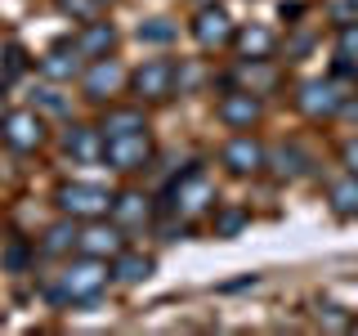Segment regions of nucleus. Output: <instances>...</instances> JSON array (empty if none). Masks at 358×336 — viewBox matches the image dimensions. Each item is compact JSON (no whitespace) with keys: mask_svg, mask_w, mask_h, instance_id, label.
Masks as SVG:
<instances>
[{"mask_svg":"<svg viewBox=\"0 0 358 336\" xmlns=\"http://www.w3.org/2000/svg\"><path fill=\"white\" fill-rule=\"evenodd\" d=\"M112 283V260H99V255L76 251L50 283H41V296L59 309H76V305H94L99 296Z\"/></svg>","mask_w":358,"mask_h":336,"instance_id":"nucleus-1","label":"nucleus"},{"mask_svg":"<svg viewBox=\"0 0 358 336\" xmlns=\"http://www.w3.org/2000/svg\"><path fill=\"white\" fill-rule=\"evenodd\" d=\"M215 179H210L201 166H188L184 175H175L171 184H166V193H162V216H179V220H201L206 211H215Z\"/></svg>","mask_w":358,"mask_h":336,"instance_id":"nucleus-2","label":"nucleus"},{"mask_svg":"<svg viewBox=\"0 0 358 336\" xmlns=\"http://www.w3.org/2000/svg\"><path fill=\"white\" fill-rule=\"evenodd\" d=\"M112 197H117V193H108V188L94 184V179H72V184H63L59 193H54V202H59L63 216H72L81 224L112 216Z\"/></svg>","mask_w":358,"mask_h":336,"instance_id":"nucleus-3","label":"nucleus"},{"mask_svg":"<svg viewBox=\"0 0 358 336\" xmlns=\"http://www.w3.org/2000/svg\"><path fill=\"white\" fill-rule=\"evenodd\" d=\"M345 85L336 81V76H309V81H300V94H296V108L305 112L309 121H331L341 117L345 108Z\"/></svg>","mask_w":358,"mask_h":336,"instance_id":"nucleus-4","label":"nucleus"},{"mask_svg":"<svg viewBox=\"0 0 358 336\" xmlns=\"http://www.w3.org/2000/svg\"><path fill=\"white\" fill-rule=\"evenodd\" d=\"M0 144L9 153H36L45 144V117L36 108H14L0 117Z\"/></svg>","mask_w":358,"mask_h":336,"instance_id":"nucleus-5","label":"nucleus"},{"mask_svg":"<svg viewBox=\"0 0 358 336\" xmlns=\"http://www.w3.org/2000/svg\"><path fill=\"white\" fill-rule=\"evenodd\" d=\"M130 85V72L126 67H121V59H94L81 72V94L90 99V104H108V99H117L121 90Z\"/></svg>","mask_w":358,"mask_h":336,"instance_id":"nucleus-6","label":"nucleus"},{"mask_svg":"<svg viewBox=\"0 0 358 336\" xmlns=\"http://www.w3.org/2000/svg\"><path fill=\"white\" fill-rule=\"evenodd\" d=\"M103 162L108 171H121V175L143 171L152 162V134L134 130V134H121V139H103Z\"/></svg>","mask_w":358,"mask_h":336,"instance_id":"nucleus-7","label":"nucleus"},{"mask_svg":"<svg viewBox=\"0 0 358 336\" xmlns=\"http://www.w3.org/2000/svg\"><path fill=\"white\" fill-rule=\"evenodd\" d=\"M233 36H238V22L229 18V9L220 5H197V14H193V41L201 45V50H229Z\"/></svg>","mask_w":358,"mask_h":336,"instance_id":"nucleus-8","label":"nucleus"},{"mask_svg":"<svg viewBox=\"0 0 358 336\" xmlns=\"http://www.w3.org/2000/svg\"><path fill=\"white\" fill-rule=\"evenodd\" d=\"M36 67H41L45 81L72 85V81H81V72L90 67V59L81 54V45H76V41H59V45H50V50L36 59Z\"/></svg>","mask_w":358,"mask_h":336,"instance_id":"nucleus-9","label":"nucleus"},{"mask_svg":"<svg viewBox=\"0 0 358 336\" xmlns=\"http://www.w3.org/2000/svg\"><path fill=\"white\" fill-rule=\"evenodd\" d=\"M130 90L143 99V104H162V99L175 94V63L171 59H143L130 72Z\"/></svg>","mask_w":358,"mask_h":336,"instance_id":"nucleus-10","label":"nucleus"},{"mask_svg":"<svg viewBox=\"0 0 358 336\" xmlns=\"http://www.w3.org/2000/svg\"><path fill=\"white\" fill-rule=\"evenodd\" d=\"M215 117H220L229 130H251L255 121L264 117V94H255V90H242V85H233L229 94H220V104H215Z\"/></svg>","mask_w":358,"mask_h":336,"instance_id":"nucleus-11","label":"nucleus"},{"mask_svg":"<svg viewBox=\"0 0 358 336\" xmlns=\"http://www.w3.org/2000/svg\"><path fill=\"white\" fill-rule=\"evenodd\" d=\"M76 251H85V255H99V260H117L121 251H126V229H121L117 220H85V229H81V246Z\"/></svg>","mask_w":358,"mask_h":336,"instance_id":"nucleus-12","label":"nucleus"},{"mask_svg":"<svg viewBox=\"0 0 358 336\" xmlns=\"http://www.w3.org/2000/svg\"><path fill=\"white\" fill-rule=\"evenodd\" d=\"M264 157H268V148L255 139V134H233V139L220 148V162L229 166L233 175H255V171H264Z\"/></svg>","mask_w":358,"mask_h":336,"instance_id":"nucleus-13","label":"nucleus"},{"mask_svg":"<svg viewBox=\"0 0 358 336\" xmlns=\"http://www.w3.org/2000/svg\"><path fill=\"white\" fill-rule=\"evenodd\" d=\"M112 220H117L126 233L148 229V224H152V202L143 197L139 188H121V193L112 197Z\"/></svg>","mask_w":358,"mask_h":336,"instance_id":"nucleus-14","label":"nucleus"},{"mask_svg":"<svg viewBox=\"0 0 358 336\" xmlns=\"http://www.w3.org/2000/svg\"><path fill=\"white\" fill-rule=\"evenodd\" d=\"M233 85L255 90V94H268V90L278 85V67L268 63V59H242L238 67H233V76H229V90Z\"/></svg>","mask_w":358,"mask_h":336,"instance_id":"nucleus-15","label":"nucleus"},{"mask_svg":"<svg viewBox=\"0 0 358 336\" xmlns=\"http://www.w3.org/2000/svg\"><path fill=\"white\" fill-rule=\"evenodd\" d=\"M264 166L273 171V179H300V175H309V153L300 148V144H278V148H268L264 157Z\"/></svg>","mask_w":358,"mask_h":336,"instance_id":"nucleus-16","label":"nucleus"},{"mask_svg":"<svg viewBox=\"0 0 358 336\" xmlns=\"http://www.w3.org/2000/svg\"><path fill=\"white\" fill-rule=\"evenodd\" d=\"M72 41L81 45V54L94 63V59H108V54H112V45H117V27L103 22V18H94V22H81V31H76Z\"/></svg>","mask_w":358,"mask_h":336,"instance_id":"nucleus-17","label":"nucleus"},{"mask_svg":"<svg viewBox=\"0 0 358 336\" xmlns=\"http://www.w3.org/2000/svg\"><path fill=\"white\" fill-rule=\"evenodd\" d=\"M63 148L72 162H103V130L99 126H72L63 134Z\"/></svg>","mask_w":358,"mask_h":336,"instance_id":"nucleus-18","label":"nucleus"},{"mask_svg":"<svg viewBox=\"0 0 358 336\" xmlns=\"http://www.w3.org/2000/svg\"><path fill=\"white\" fill-rule=\"evenodd\" d=\"M81 220H72V216H63V220H54L50 229L41 233V255H72L76 246H81V229H76Z\"/></svg>","mask_w":358,"mask_h":336,"instance_id":"nucleus-19","label":"nucleus"},{"mask_svg":"<svg viewBox=\"0 0 358 336\" xmlns=\"http://www.w3.org/2000/svg\"><path fill=\"white\" fill-rule=\"evenodd\" d=\"M233 45H238V54L242 59H273V50H278V36L268 27H238V36H233Z\"/></svg>","mask_w":358,"mask_h":336,"instance_id":"nucleus-20","label":"nucleus"},{"mask_svg":"<svg viewBox=\"0 0 358 336\" xmlns=\"http://www.w3.org/2000/svg\"><path fill=\"white\" fill-rule=\"evenodd\" d=\"M148 274H152V255H139L130 246L112 260V283H121V287H139Z\"/></svg>","mask_w":358,"mask_h":336,"instance_id":"nucleus-21","label":"nucleus"},{"mask_svg":"<svg viewBox=\"0 0 358 336\" xmlns=\"http://www.w3.org/2000/svg\"><path fill=\"white\" fill-rule=\"evenodd\" d=\"M103 139H121V134H134V130H148V117L143 108H108V117L99 121Z\"/></svg>","mask_w":358,"mask_h":336,"instance_id":"nucleus-22","label":"nucleus"},{"mask_svg":"<svg viewBox=\"0 0 358 336\" xmlns=\"http://www.w3.org/2000/svg\"><path fill=\"white\" fill-rule=\"evenodd\" d=\"M327 197H331V211H336V216H345V220L358 216V175L345 171L341 179H331V184H327Z\"/></svg>","mask_w":358,"mask_h":336,"instance_id":"nucleus-23","label":"nucleus"},{"mask_svg":"<svg viewBox=\"0 0 358 336\" xmlns=\"http://www.w3.org/2000/svg\"><path fill=\"white\" fill-rule=\"evenodd\" d=\"M22 72H27V50H22L18 41H5V59H0V90H9Z\"/></svg>","mask_w":358,"mask_h":336,"instance_id":"nucleus-24","label":"nucleus"},{"mask_svg":"<svg viewBox=\"0 0 358 336\" xmlns=\"http://www.w3.org/2000/svg\"><path fill=\"white\" fill-rule=\"evenodd\" d=\"M215 238H238V233L251 224V211H242V206H215Z\"/></svg>","mask_w":358,"mask_h":336,"instance_id":"nucleus-25","label":"nucleus"},{"mask_svg":"<svg viewBox=\"0 0 358 336\" xmlns=\"http://www.w3.org/2000/svg\"><path fill=\"white\" fill-rule=\"evenodd\" d=\"M31 108L50 112V117H67V99L59 94V81H41L36 90H31Z\"/></svg>","mask_w":358,"mask_h":336,"instance_id":"nucleus-26","label":"nucleus"},{"mask_svg":"<svg viewBox=\"0 0 358 336\" xmlns=\"http://www.w3.org/2000/svg\"><path fill=\"white\" fill-rule=\"evenodd\" d=\"M143 45H171L175 36H179V27L171 18H148V22H139V31H134Z\"/></svg>","mask_w":358,"mask_h":336,"instance_id":"nucleus-27","label":"nucleus"},{"mask_svg":"<svg viewBox=\"0 0 358 336\" xmlns=\"http://www.w3.org/2000/svg\"><path fill=\"white\" fill-rule=\"evenodd\" d=\"M54 9L67 14L72 22H94L99 9H103V0H54Z\"/></svg>","mask_w":358,"mask_h":336,"instance_id":"nucleus-28","label":"nucleus"},{"mask_svg":"<svg viewBox=\"0 0 358 336\" xmlns=\"http://www.w3.org/2000/svg\"><path fill=\"white\" fill-rule=\"evenodd\" d=\"M206 81V72H201V63L193 59H184V63H175V90L179 94H193V90Z\"/></svg>","mask_w":358,"mask_h":336,"instance_id":"nucleus-29","label":"nucleus"},{"mask_svg":"<svg viewBox=\"0 0 358 336\" xmlns=\"http://www.w3.org/2000/svg\"><path fill=\"white\" fill-rule=\"evenodd\" d=\"M31 255H36V251H31L27 242H9V246H5V255H0V265L14 269V274H22V269L31 265Z\"/></svg>","mask_w":358,"mask_h":336,"instance_id":"nucleus-30","label":"nucleus"},{"mask_svg":"<svg viewBox=\"0 0 358 336\" xmlns=\"http://www.w3.org/2000/svg\"><path fill=\"white\" fill-rule=\"evenodd\" d=\"M336 54H341V59H358V22H341V31H336Z\"/></svg>","mask_w":358,"mask_h":336,"instance_id":"nucleus-31","label":"nucleus"},{"mask_svg":"<svg viewBox=\"0 0 358 336\" xmlns=\"http://www.w3.org/2000/svg\"><path fill=\"white\" fill-rule=\"evenodd\" d=\"M318 323H322V328H331V332H345L354 318H345L341 305H318Z\"/></svg>","mask_w":358,"mask_h":336,"instance_id":"nucleus-32","label":"nucleus"},{"mask_svg":"<svg viewBox=\"0 0 358 336\" xmlns=\"http://www.w3.org/2000/svg\"><path fill=\"white\" fill-rule=\"evenodd\" d=\"M309 50H313V36H309V31H300V36L287 41V59H305Z\"/></svg>","mask_w":358,"mask_h":336,"instance_id":"nucleus-33","label":"nucleus"},{"mask_svg":"<svg viewBox=\"0 0 358 336\" xmlns=\"http://www.w3.org/2000/svg\"><path fill=\"white\" fill-rule=\"evenodd\" d=\"M331 76H336V81H358V59H341V54H336Z\"/></svg>","mask_w":358,"mask_h":336,"instance_id":"nucleus-34","label":"nucleus"},{"mask_svg":"<svg viewBox=\"0 0 358 336\" xmlns=\"http://www.w3.org/2000/svg\"><path fill=\"white\" fill-rule=\"evenodd\" d=\"M260 283V274H242V278H233V283H220V291L229 296V291H246V287H255Z\"/></svg>","mask_w":358,"mask_h":336,"instance_id":"nucleus-35","label":"nucleus"},{"mask_svg":"<svg viewBox=\"0 0 358 336\" xmlns=\"http://www.w3.org/2000/svg\"><path fill=\"white\" fill-rule=\"evenodd\" d=\"M341 162H345V171H350V175H358V139H350V144H345Z\"/></svg>","mask_w":358,"mask_h":336,"instance_id":"nucleus-36","label":"nucleus"},{"mask_svg":"<svg viewBox=\"0 0 358 336\" xmlns=\"http://www.w3.org/2000/svg\"><path fill=\"white\" fill-rule=\"evenodd\" d=\"M305 14V5H300V0H282V18H300Z\"/></svg>","mask_w":358,"mask_h":336,"instance_id":"nucleus-37","label":"nucleus"},{"mask_svg":"<svg viewBox=\"0 0 358 336\" xmlns=\"http://www.w3.org/2000/svg\"><path fill=\"white\" fill-rule=\"evenodd\" d=\"M345 5H350V9H354V14H358V0H345Z\"/></svg>","mask_w":358,"mask_h":336,"instance_id":"nucleus-38","label":"nucleus"},{"mask_svg":"<svg viewBox=\"0 0 358 336\" xmlns=\"http://www.w3.org/2000/svg\"><path fill=\"white\" fill-rule=\"evenodd\" d=\"M350 332H358V318H354V323H350Z\"/></svg>","mask_w":358,"mask_h":336,"instance_id":"nucleus-39","label":"nucleus"},{"mask_svg":"<svg viewBox=\"0 0 358 336\" xmlns=\"http://www.w3.org/2000/svg\"><path fill=\"white\" fill-rule=\"evenodd\" d=\"M197 5H215V0H197Z\"/></svg>","mask_w":358,"mask_h":336,"instance_id":"nucleus-40","label":"nucleus"},{"mask_svg":"<svg viewBox=\"0 0 358 336\" xmlns=\"http://www.w3.org/2000/svg\"><path fill=\"white\" fill-rule=\"evenodd\" d=\"M0 59H5V45H0Z\"/></svg>","mask_w":358,"mask_h":336,"instance_id":"nucleus-41","label":"nucleus"},{"mask_svg":"<svg viewBox=\"0 0 358 336\" xmlns=\"http://www.w3.org/2000/svg\"><path fill=\"white\" fill-rule=\"evenodd\" d=\"M103 5H108V0H103Z\"/></svg>","mask_w":358,"mask_h":336,"instance_id":"nucleus-42","label":"nucleus"}]
</instances>
